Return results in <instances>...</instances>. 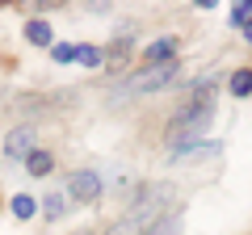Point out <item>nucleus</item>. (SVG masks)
<instances>
[{
  "mask_svg": "<svg viewBox=\"0 0 252 235\" xmlns=\"http://www.w3.org/2000/svg\"><path fill=\"white\" fill-rule=\"evenodd\" d=\"M227 92H231V97H252V67H240V72H231V80H227Z\"/></svg>",
  "mask_w": 252,
  "mask_h": 235,
  "instance_id": "obj_9",
  "label": "nucleus"
},
{
  "mask_svg": "<svg viewBox=\"0 0 252 235\" xmlns=\"http://www.w3.org/2000/svg\"><path fill=\"white\" fill-rule=\"evenodd\" d=\"M244 38H248V42H252V21H244Z\"/></svg>",
  "mask_w": 252,
  "mask_h": 235,
  "instance_id": "obj_16",
  "label": "nucleus"
},
{
  "mask_svg": "<svg viewBox=\"0 0 252 235\" xmlns=\"http://www.w3.org/2000/svg\"><path fill=\"white\" fill-rule=\"evenodd\" d=\"M26 42H34V46H55V29H51V21H42V17L26 21Z\"/></svg>",
  "mask_w": 252,
  "mask_h": 235,
  "instance_id": "obj_7",
  "label": "nucleus"
},
{
  "mask_svg": "<svg viewBox=\"0 0 252 235\" xmlns=\"http://www.w3.org/2000/svg\"><path fill=\"white\" fill-rule=\"evenodd\" d=\"M172 198H177L172 185H152V189H143V198L126 210V218L109 235H139V231H147V227H156V218L164 214V206H168Z\"/></svg>",
  "mask_w": 252,
  "mask_h": 235,
  "instance_id": "obj_2",
  "label": "nucleus"
},
{
  "mask_svg": "<svg viewBox=\"0 0 252 235\" xmlns=\"http://www.w3.org/2000/svg\"><path fill=\"white\" fill-rule=\"evenodd\" d=\"M30 151H34V126L9 130V139H4V155H9V160H26Z\"/></svg>",
  "mask_w": 252,
  "mask_h": 235,
  "instance_id": "obj_5",
  "label": "nucleus"
},
{
  "mask_svg": "<svg viewBox=\"0 0 252 235\" xmlns=\"http://www.w3.org/2000/svg\"><path fill=\"white\" fill-rule=\"evenodd\" d=\"M67 193H72L76 202H97L101 198V176L93 168H76L72 176H67Z\"/></svg>",
  "mask_w": 252,
  "mask_h": 235,
  "instance_id": "obj_4",
  "label": "nucleus"
},
{
  "mask_svg": "<svg viewBox=\"0 0 252 235\" xmlns=\"http://www.w3.org/2000/svg\"><path fill=\"white\" fill-rule=\"evenodd\" d=\"M147 67H160V63H177V38H156L147 46Z\"/></svg>",
  "mask_w": 252,
  "mask_h": 235,
  "instance_id": "obj_6",
  "label": "nucleus"
},
{
  "mask_svg": "<svg viewBox=\"0 0 252 235\" xmlns=\"http://www.w3.org/2000/svg\"><path fill=\"white\" fill-rule=\"evenodd\" d=\"M51 168H55V155L42 151V147H34V151L26 155V172H30V176H46Z\"/></svg>",
  "mask_w": 252,
  "mask_h": 235,
  "instance_id": "obj_8",
  "label": "nucleus"
},
{
  "mask_svg": "<svg viewBox=\"0 0 252 235\" xmlns=\"http://www.w3.org/2000/svg\"><path fill=\"white\" fill-rule=\"evenodd\" d=\"M172 76H177V63H160V67H147V72H139L135 80L126 84V92H160L172 84Z\"/></svg>",
  "mask_w": 252,
  "mask_h": 235,
  "instance_id": "obj_3",
  "label": "nucleus"
},
{
  "mask_svg": "<svg viewBox=\"0 0 252 235\" xmlns=\"http://www.w3.org/2000/svg\"><path fill=\"white\" fill-rule=\"evenodd\" d=\"M51 59H55V63H76V46L55 42V46H51Z\"/></svg>",
  "mask_w": 252,
  "mask_h": 235,
  "instance_id": "obj_13",
  "label": "nucleus"
},
{
  "mask_svg": "<svg viewBox=\"0 0 252 235\" xmlns=\"http://www.w3.org/2000/svg\"><path fill=\"white\" fill-rule=\"evenodd\" d=\"M9 210H13V218H21V223H26V218H34V214H38V202L30 198V193H17V198L9 202Z\"/></svg>",
  "mask_w": 252,
  "mask_h": 235,
  "instance_id": "obj_10",
  "label": "nucleus"
},
{
  "mask_svg": "<svg viewBox=\"0 0 252 235\" xmlns=\"http://www.w3.org/2000/svg\"><path fill=\"white\" fill-rule=\"evenodd\" d=\"M210 118H215V92H210V84H198V88H193V101H189V105L168 122V130H164V143H168L172 160H185L189 151H198V135L210 126Z\"/></svg>",
  "mask_w": 252,
  "mask_h": 235,
  "instance_id": "obj_1",
  "label": "nucleus"
},
{
  "mask_svg": "<svg viewBox=\"0 0 252 235\" xmlns=\"http://www.w3.org/2000/svg\"><path fill=\"white\" fill-rule=\"evenodd\" d=\"M231 21H235V26L252 21V0H240V4H235V9H231Z\"/></svg>",
  "mask_w": 252,
  "mask_h": 235,
  "instance_id": "obj_15",
  "label": "nucleus"
},
{
  "mask_svg": "<svg viewBox=\"0 0 252 235\" xmlns=\"http://www.w3.org/2000/svg\"><path fill=\"white\" fill-rule=\"evenodd\" d=\"M42 214H46V218H59V214H63V193H51V198L42 202Z\"/></svg>",
  "mask_w": 252,
  "mask_h": 235,
  "instance_id": "obj_14",
  "label": "nucleus"
},
{
  "mask_svg": "<svg viewBox=\"0 0 252 235\" xmlns=\"http://www.w3.org/2000/svg\"><path fill=\"white\" fill-rule=\"evenodd\" d=\"M105 59H109L114 67H122L126 59H130V38H118V42L109 46V55H105Z\"/></svg>",
  "mask_w": 252,
  "mask_h": 235,
  "instance_id": "obj_12",
  "label": "nucleus"
},
{
  "mask_svg": "<svg viewBox=\"0 0 252 235\" xmlns=\"http://www.w3.org/2000/svg\"><path fill=\"white\" fill-rule=\"evenodd\" d=\"M76 63L101 67V63H105V51H101V46H76Z\"/></svg>",
  "mask_w": 252,
  "mask_h": 235,
  "instance_id": "obj_11",
  "label": "nucleus"
}]
</instances>
